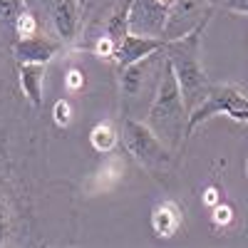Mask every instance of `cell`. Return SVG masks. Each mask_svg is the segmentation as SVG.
<instances>
[{
	"mask_svg": "<svg viewBox=\"0 0 248 248\" xmlns=\"http://www.w3.org/2000/svg\"><path fill=\"white\" fill-rule=\"evenodd\" d=\"M152 127V132L167 144V147L176 154L184 147L186 139V122H189V112H186L184 97L179 90V82L174 77V70L167 62L164 65V75L159 79L156 94L152 99V105L147 109V119H144Z\"/></svg>",
	"mask_w": 248,
	"mask_h": 248,
	"instance_id": "1",
	"label": "cell"
},
{
	"mask_svg": "<svg viewBox=\"0 0 248 248\" xmlns=\"http://www.w3.org/2000/svg\"><path fill=\"white\" fill-rule=\"evenodd\" d=\"M206 25H209V23L199 25L194 32H189L186 37L169 40L167 47H164L167 62L171 65L174 77L179 82V90H181V97H184L186 112H191L199 102L206 97V92H209V87H211L209 75H206L203 62H201V35H203Z\"/></svg>",
	"mask_w": 248,
	"mask_h": 248,
	"instance_id": "2",
	"label": "cell"
},
{
	"mask_svg": "<svg viewBox=\"0 0 248 248\" xmlns=\"http://www.w3.org/2000/svg\"><path fill=\"white\" fill-rule=\"evenodd\" d=\"M119 141L124 152H127L141 169L159 176L171 169L174 152L164 144L147 122H141L132 114H122L119 119Z\"/></svg>",
	"mask_w": 248,
	"mask_h": 248,
	"instance_id": "3",
	"label": "cell"
},
{
	"mask_svg": "<svg viewBox=\"0 0 248 248\" xmlns=\"http://www.w3.org/2000/svg\"><path fill=\"white\" fill-rule=\"evenodd\" d=\"M164 65H167V55H164V50H156L127 67H119V94L124 102V114L141 109V99L152 105L159 79L164 75Z\"/></svg>",
	"mask_w": 248,
	"mask_h": 248,
	"instance_id": "4",
	"label": "cell"
},
{
	"mask_svg": "<svg viewBox=\"0 0 248 248\" xmlns=\"http://www.w3.org/2000/svg\"><path fill=\"white\" fill-rule=\"evenodd\" d=\"M216 114H226L236 122H248V97H243L241 90L233 85H211L206 97L189 112L186 137H191L199 124L209 122Z\"/></svg>",
	"mask_w": 248,
	"mask_h": 248,
	"instance_id": "5",
	"label": "cell"
},
{
	"mask_svg": "<svg viewBox=\"0 0 248 248\" xmlns=\"http://www.w3.org/2000/svg\"><path fill=\"white\" fill-rule=\"evenodd\" d=\"M211 0H174L167 10V23H164V40H179L194 32L199 25L211 23L214 15Z\"/></svg>",
	"mask_w": 248,
	"mask_h": 248,
	"instance_id": "6",
	"label": "cell"
},
{
	"mask_svg": "<svg viewBox=\"0 0 248 248\" xmlns=\"http://www.w3.org/2000/svg\"><path fill=\"white\" fill-rule=\"evenodd\" d=\"M85 5L82 0H50V25L62 45H72L82 32Z\"/></svg>",
	"mask_w": 248,
	"mask_h": 248,
	"instance_id": "7",
	"label": "cell"
},
{
	"mask_svg": "<svg viewBox=\"0 0 248 248\" xmlns=\"http://www.w3.org/2000/svg\"><path fill=\"white\" fill-rule=\"evenodd\" d=\"M62 47L65 45L57 37L37 32L30 37H17L13 43V57L17 65H50Z\"/></svg>",
	"mask_w": 248,
	"mask_h": 248,
	"instance_id": "8",
	"label": "cell"
},
{
	"mask_svg": "<svg viewBox=\"0 0 248 248\" xmlns=\"http://www.w3.org/2000/svg\"><path fill=\"white\" fill-rule=\"evenodd\" d=\"M167 10L169 8L161 5L159 0H132V5H129V32L161 37L164 23H167Z\"/></svg>",
	"mask_w": 248,
	"mask_h": 248,
	"instance_id": "9",
	"label": "cell"
},
{
	"mask_svg": "<svg viewBox=\"0 0 248 248\" xmlns=\"http://www.w3.org/2000/svg\"><path fill=\"white\" fill-rule=\"evenodd\" d=\"M167 40L161 37H149V35H137V32H127L119 43H117V52H114V65L119 67H127L132 62L147 57L156 50H164Z\"/></svg>",
	"mask_w": 248,
	"mask_h": 248,
	"instance_id": "10",
	"label": "cell"
},
{
	"mask_svg": "<svg viewBox=\"0 0 248 248\" xmlns=\"http://www.w3.org/2000/svg\"><path fill=\"white\" fill-rule=\"evenodd\" d=\"M149 226H152V233L156 238H174L184 229V211H181V206L176 201H171V199L159 201L152 209Z\"/></svg>",
	"mask_w": 248,
	"mask_h": 248,
	"instance_id": "11",
	"label": "cell"
},
{
	"mask_svg": "<svg viewBox=\"0 0 248 248\" xmlns=\"http://www.w3.org/2000/svg\"><path fill=\"white\" fill-rule=\"evenodd\" d=\"M20 218L23 211L17 206L15 194L10 191V186L0 179V246L15 243V236L20 231Z\"/></svg>",
	"mask_w": 248,
	"mask_h": 248,
	"instance_id": "12",
	"label": "cell"
},
{
	"mask_svg": "<svg viewBox=\"0 0 248 248\" xmlns=\"http://www.w3.org/2000/svg\"><path fill=\"white\" fill-rule=\"evenodd\" d=\"M45 67L47 65H17V82L23 90L25 99L32 107L43 105V92H45Z\"/></svg>",
	"mask_w": 248,
	"mask_h": 248,
	"instance_id": "13",
	"label": "cell"
},
{
	"mask_svg": "<svg viewBox=\"0 0 248 248\" xmlns=\"http://www.w3.org/2000/svg\"><path fill=\"white\" fill-rule=\"evenodd\" d=\"M127 174V161L117 154H105V161L99 164V169L92 171V181H94V191H109L124 179Z\"/></svg>",
	"mask_w": 248,
	"mask_h": 248,
	"instance_id": "14",
	"label": "cell"
},
{
	"mask_svg": "<svg viewBox=\"0 0 248 248\" xmlns=\"http://www.w3.org/2000/svg\"><path fill=\"white\" fill-rule=\"evenodd\" d=\"M129 5L132 0H114L109 15L105 17V25H102V32L117 40V43L129 32Z\"/></svg>",
	"mask_w": 248,
	"mask_h": 248,
	"instance_id": "15",
	"label": "cell"
},
{
	"mask_svg": "<svg viewBox=\"0 0 248 248\" xmlns=\"http://www.w3.org/2000/svg\"><path fill=\"white\" fill-rule=\"evenodd\" d=\"M117 144H119V129L114 127V122L102 119V122H97L94 127L90 129V147H92L97 154H109V152H114Z\"/></svg>",
	"mask_w": 248,
	"mask_h": 248,
	"instance_id": "16",
	"label": "cell"
},
{
	"mask_svg": "<svg viewBox=\"0 0 248 248\" xmlns=\"http://www.w3.org/2000/svg\"><path fill=\"white\" fill-rule=\"evenodd\" d=\"M211 226L216 231H226V229H231L233 221H236V209L231 203H226V201H218L216 206H211Z\"/></svg>",
	"mask_w": 248,
	"mask_h": 248,
	"instance_id": "17",
	"label": "cell"
},
{
	"mask_svg": "<svg viewBox=\"0 0 248 248\" xmlns=\"http://www.w3.org/2000/svg\"><path fill=\"white\" fill-rule=\"evenodd\" d=\"M15 35L17 37H30V35H37L40 32V17L32 8H25L23 13H20V17L15 20V25H13Z\"/></svg>",
	"mask_w": 248,
	"mask_h": 248,
	"instance_id": "18",
	"label": "cell"
},
{
	"mask_svg": "<svg viewBox=\"0 0 248 248\" xmlns=\"http://www.w3.org/2000/svg\"><path fill=\"white\" fill-rule=\"evenodd\" d=\"M97 60H107V62H114V52H117V40H112L109 35H105V32H99V35H94V40H92V45L87 47Z\"/></svg>",
	"mask_w": 248,
	"mask_h": 248,
	"instance_id": "19",
	"label": "cell"
},
{
	"mask_svg": "<svg viewBox=\"0 0 248 248\" xmlns=\"http://www.w3.org/2000/svg\"><path fill=\"white\" fill-rule=\"evenodd\" d=\"M25 8H30L28 0H0V25L13 28Z\"/></svg>",
	"mask_w": 248,
	"mask_h": 248,
	"instance_id": "20",
	"label": "cell"
},
{
	"mask_svg": "<svg viewBox=\"0 0 248 248\" xmlns=\"http://www.w3.org/2000/svg\"><path fill=\"white\" fill-rule=\"evenodd\" d=\"M72 119H75V109L70 105V99L60 97L55 105H52V122L57 124L60 129H65V127H70V124H72Z\"/></svg>",
	"mask_w": 248,
	"mask_h": 248,
	"instance_id": "21",
	"label": "cell"
},
{
	"mask_svg": "<svg viewBox=\"0 0 248 248\" xmlns=\"http://www.w3.org/2000/svg\"><path fill=\"white\" fill-rule=\"evenodd\" d=\"M82 87H85V75H82V70L72 67V70L65 75V90H67L70 94H75V92H79Z\"/></svg>",
	"mask_w": 248,
	"mask_h": 248,
	"instance_id": "22",
	"label": "cell"
},
{
	"mask_svg": "<svg viewBox=\"0 0 248 248\" xmlns=\"http://www.w3.org/2000/svg\"><path fill=\"white\" fill-rule=\"evenodd\" d=\"M201 201H203L206 209H211V206H216L218 201H223V194H221V189H218L216 184H209L203 189V194H201Z\"/></svg>",
	"mask_w": 248,
	"mask_h": 248,
	"instance_id": "23",
	"label": "cell"
},
{
	"mask_svg": "<svg viewBox=\"0 0 248 248\" xmlns=\"http://www.w3.org/2000/svg\"><path fill=\"white\" fill-rule=\"evenodd\" d=\"M218 8H226V10H231V13L248 15V0H221Z\"/></svg>",
	"mask_w": 248,
	"mask_h": 248,
	"instance_id": "24",
	"label": "cell"
},
{
	"mask_svg": "<svg viewBox=\"0 0 248 248\" xmlns=\"http://www.w3.org/2000/svg\"><path fill=\"white\" fill-rule=\"evenodd\" d=\"M243 174H246V179H248V156H246V161H243Z\"/></svg>",
	"mask_w": 248,
	"mask_h": 248,
	"instance_id": "25",
	"label": "cell"
},
{
	"mask_svg": "<svg viewBox=\"0 0 248 248\" xmlns=\"http://www.w3.org/2000/svg\"><path fill=\"white\" fill-rule=\"evenodd\" d=\"M159 3H161V5H167V8H169V5L174 3V0H159Z\"/></svg>",
	"mask_w": 248,
	"mask_h": 248,
	"instance_id": "26",
	"label": "cell"
},
{
	"mask_svg": "<svg viewBox=\"0 0 248 248\" xmlns=\"http://www.w3.org/2000/svg\"><path fill=\"white\" fill-rule=\"evenodd\" d=\"M211 5H214V8H218V5H221V0H211Z\"/></svg>",
	"mask_w": 248,
	"mask_h": 248,
	"instance_id": "27",
	"label": "cell"
},
{
	"mask_svg": "<svg viewBox=\"0 0 248 248\" xmlns=\"http://www.w3.org/2000/svg\"><path fill=\"white\" fill-rule=\"evenodd\" d=\"M28 3H30V5H32V0H28Z\"/></svg>",
	"mask_w": 248,
	"mask_h": 248,
	"instance_id": "28",
	"label": "cell"
}]
</instances>
